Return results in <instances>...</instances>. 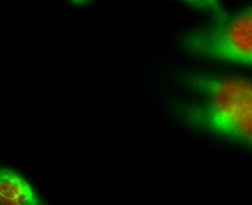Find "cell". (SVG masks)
I'll use <instances>...</instances> for the list:
<instances>
[{
	"label": "cell",
	"mask_w": 252,
	"mask_h": 205,
	"mask_svg": "<svg viewBox=\"0 0 252 205\" xmlns=\"http://www.w3.org/2000/svg\"><path fill=\"white\" fill-rule=\"evenodd\" d=\"M198 100L184 110L190 123L252 146V81L237 77L195 76Z\"/></svg>",
	"instance_id": "obj_1"
},
{
	"label": "cell",
	"mask_w": 252,
	"mask_h": 205,
	"mask_svg": "<svg viewBox=\"0 0 252 205\" xmlns=\"http://www.w3.org/2000/svg\"><path fill=\"white\" fill-rule=\"evenodd\" d=\"M186 51L205 59L252 66V8L191 30L182 39Z\"/></svg>",
	"instance_id": "obj_2"
},
{
	"label": "cell",
	"mask_w": 252,
	"mask_h": 205,
	"mask_svg": "<svg viewBox=\"0 0 252 205\" xmlns=\"http://www.w3.org/2000/svg\"><path fill=\"white\" fill-rule=\"evenodd\" d=\"M1 205H43L28 182L9 169L0 171Z\"/></svg>",
	"instance_id": "obj_3"
}]
</instances>
